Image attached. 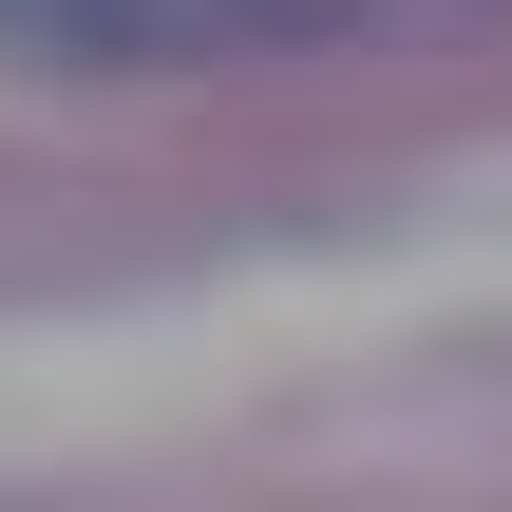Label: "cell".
<instances>
[{
    "label": "cell",
    "mask_w": 512,
    "mask_h": 512,
    "mask_svg": "<svg viewBox=\"0 0 512 512\" xmlns=\"http://www.w3.org/2000/svg\"><path fill=\"white\" fill-rule=\"evenodd\" d=\"M361 0H0L19 76H209V57H285Z\"/></svg>",
    "instance_id": "1"
}]
</instances>
